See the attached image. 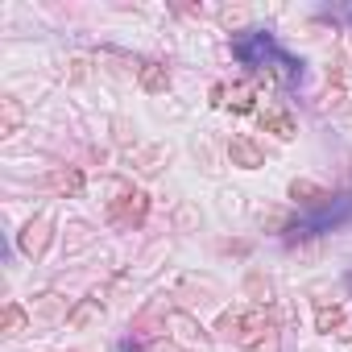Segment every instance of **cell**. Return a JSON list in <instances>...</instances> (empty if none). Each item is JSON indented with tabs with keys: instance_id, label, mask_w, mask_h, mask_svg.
<instances>
[{
	"instance_id": "cell-13",
	"label": "cell",
	"mask_w": 352,
	"mask_h": 352,
	"mask_svg": "<svg viewBox=\"0 0 352 352\" xmlns=\"http://www.w3.org/2000/svg\"><path fill=\"white\" fill-rule=\"evenodd\" d=\"M344 327H348L344 307H340V302H331V307L319 302V311H315V331H319V336H340Z\"/></svg>"
},
{
	"instance_id": "cell-11",
	"label": "cell",
	"mask_w": 352,
	"mask_h": 352,
	"mask_svg": "<svg viewBox=\"0 0 352 352\" xmlns=\"http://www.w3.org/2000/svg\"><path fill=\"white\" fill-rule=\"evenodd\" d=\"M21 124H25V104L17 100V96H5L0 100V137H13V133H21Z\"/></svg>"
},
{
	"instance_id": "cell-2",
	"label": "cell",
	"mask_w": 352,
	"mask_h": 352,
	"mask_svg": "<svg viewBox=\"0 0 352 352\" xmlns=\"http://www.w3.org/2000/svg\"><path fill=\"white\" fill-rule=\"evenodd\" d=\"M145 216H149V195L145 191H129V195H120V199L108 204V220L116 228H137Z\"/></svg>"
},
{
	"instance_id": "cell-16",
	"label": "cell",
	"mask_w": 352,
	"mask_h": 352,
	"mask_svg": "<svg viewBox=\"0 0 352 352\" xmlns=\"http://www.w3.org/2000/svg\"><path fill=\"white\" fill-rule=\"evenodd\" d=\"M245 294L253 298V307H270V298H274V282H270L261 270H249V278H245Z\"/></svg>"
},
{
	"instance_id": "cell-6",
	"label": "cell",
	"mask_w": 352,
	"mask_h": 352,
	"mask_svg": "<svg viewBox=\"0 0 352 352\" xmlns=\"http://www.w3.org/2000/svg\"><path fill=\"white\" fill-rule=\"evenodd\" d=\"M286 195L298 204V208H307V212H327L331 204H336V195L331 191H323L319 183H311V179H294L290 187H286Z\"/></svg>"
},
{
	"instance_id": "cell-24",
	"label": "cell",
	"mask_w": 352,
	"mask_h": 352,
	"mask_svg": "<svg viewBox=\"0 0 352 352\" xmlns=\"http://www.w3.org/2000/svg\"><path fill=\"white\" fill-rule=\"evenodd\" d=\"M195 220H199V216H195V208H179V224H183V228H187V224H195Z\"/></svg>"
},
{
	"instance_id": "cell-8",
	"label": "cell",
	"mask_w": 352,
	"mask_h": 352,
	"mask_svg": "<svg viewBox=\"0 0 352 352\" xmlns=\"http://www.w3.org/2000/svg\"><path fill=\"white\" fill-rule=\"evenodd\" d=\"M261 129H265V133H274L278 141H294V137H298L294 116H290V112H282V108H265V112H261Z\"/></svg>"
},
{
	"instance_id": "cell-21",
	"label": "cell",
	"mask_w": 352,
	"mask_h": 352,
	"mask_svg": "<svg viewBox=\"0 0 352 352\" xmlns=\"http://www.w3.org/2000/svg\"><path fill=\"white\" fill-rule=\"evenodd\" d=\"M87 71H91V63H87L83 54L67 58V83H83V79H87Z\"/></svg>"
},
{
	"instance_id": "cell-27",
	"label": "cell",
	"mask_w": 352,
	"mask_h": 352,
	"mask_svg": "<svg viewBox=\"0 0 352 352\" xmlns=\"http://www.w3.org/2000/svg\"><path fill=\"white\" fill-rule=\"evenodd\" d=\"M348 120H352V112H348Z\"/></svg>"
},
{
	"instance_id": "cell-25",
	"label": "cell",
	"mask_w": 352,
	"mask_h": 352,
	"mask_svg": "<svg viewBox=\"0 0 352 352\" xmlns=\"http://www.w3.org/2000/svg\"><path fill=\"white\" fill-rule=\"evenodd\" d=\"M133 133H129V120H116V141H129Z\"/></svg>"
},
{
	"instance_id": "cell-20",
	"label": "cell",
	"mask_w": 352,
	"mask_h": 352,
	"mask_svg": "<svg viewBox=\"0 0 352 352\" xmlns=\"http://www.w3.org/2000/svg\"><path fill=\"white\" fill-rule=\"evenodd\" d=\"M67 232H71V236H67V253H75V249H83V245H91V241H96V232H91L87 224H71Z\"/></svg>"
},
{
	"instance_id": "cell-28",
	"label": "cell",
	"mask_w": 352,
	"mask_h": 352,
	"mask_svg": "<svg viewBox=\"0 0 352 352\" xmlns=\"http://www.w3.org/2000/svg\"><path fill=\"white\" fill-rule=\"evenodd\" d=\"M174 352H179V348H174Z\"/></svg>"
},
{
	"instance_id": "cell-1",
	"label": "cell",
	"mask_w": 352,
	"mask_h": 352,
	"mask_svg": "<svg viewBox=\"0 0 352 352\" xmlns=\"http://www.w3.org/2000/svg\"><path fill=\"white\" fill-rule=\"evenodd\" d=\"M50 241H54V216H50V212H38V216L25 220V228L17 232V249H21L30 261H42L46 249H50Z\"/></svg>"
},
{
	"instance_id": "cell-3",
	"label": "cell",
	"mask_w": 352,
	"mask_h": 352,
	"mask_svg": "<svg viewBox=\"0 0 352 352\" xmlns=\"http://www.w3.org/2000/svg\"><path fill=\"white\" fill-rule=\"evenodd\" d=\"M42 187H46L54 199H79L83 187H87V179H83L79 166H54L46 179H42Z\"/></svg>"
},
{
	"instance_id": "cell-14",
	"label": "cell",
	"mask_w": 352,
	"mask_h": 352,
	"mask_svg": "<svg viewBox=\"0 0 352 352\" xmlns=\"http://www.w3.org/2000/svg\"><path fill=\"white\" fill-rule=\"evenodd\" d=\"M30 327V311L21 307V302H5V311H0V336H21Z\"/></svg>"
},
{
	"instance_id": "cell-23",
	"label": "cell",
	"mask_w": 352,
	"mask_h": 352,
	"mask_svg": "<svg viewBox=\"0 0 352 352\" xmlns=\"http://www.w3.org/2000/svg\"><path fill=\"white\" fill-rule=\"evenodd\" d=\"M245 17H249L245 9H224V13H220V21H224V25H245Z\"/></svg>"
},
{
	"instance_id": "cell-18",
	"label": "cell",
	"mask_w": 352,
	"mask_h": 352,
	"mask_svg": "<svg viewBox=\"0 0 352 352\" xmlns=\"http://www.w3.org/2000/svg\"><path fill=\"white\" fill-rule=\"evenodd\" d=\"M224 104H228L232 112H253V83H236Z\"/></svg>"
},
{
	"instance_id": "cell-7",
	"label": "cell",
	"mask_w": 352,
	"mask_h": 352,
	"mask_svg": "<svg viewBox=\"0 0 352 352\" xmlns=\"http://www.w3.org/2000/svg\"><path fill=\"white\" fill-rule=\"evenodd\" d=\"M137 83H141L145 96H166V91H170V67H166V63H141Z\"/></svg>"
},
{
	"instance_id": "cell-22",
	"label": "cell",
	"mask_w": 352,
	"mask_h": 352,
	"mask_svg": "<svg viewBox=\"0 0 352 352\" xmlns=\"http://www.w3.org/2000/svg\"><path fill=\"white\" fill-rule=\"evenodd\" d=\"M340 104H344V87H327L319 100V108H340Z\"/></svg>"
},
{
	"instance_id": "cell-19",
	"label": "cell",
	"mask_w": 352,
	"mask_h": 352,
	"mask_svg": "<svg viewBox=\"0 0 352 352\" xmlns=\"http://www.w3.org/2000/svg\"><path fill=\"white\" fill-rule=\"evenodd\" d=\"M261 228L265 232H286L290 228V212L286 208H265L261 212Z\"/></svg>"
},
{
	"instance_id": "cell-9",
	"label": "cell",
	"mask_w": 352,
	"mask_h": 352,
	"mask_svg": "<svg viewBox=\"0 0 352 352\" xmlns=\"http://www.w3.org/2000/svg\"><path fill=\"white\" fill-rule=\"evenodd\" d=\"M71 307H75V302H67L63 294L46 290V294H38V298H34L30 315H34V319H67V315H71Z\"/></svg>"
},
{
	"instance_id": "cell-4",
	"label": "cell",
	"mask_w": 352,
	"mask_h": 352,
	"mask_svg": "<svg viewBox=\"0 0 352 352\" xmlns=\"http://www.w3.org/2000/svg\"><path fill=\"white\" fill-rule=\"evenodd\" d=\"M265 340H274V315L270 307H245V327H241V348H261Z\"/></svg>"
},
{
	"instance_id": "cell-12",
	"label": "cell",
	"mask_w": 352,
	"mask_h": 352,
	"mask_svg": "<svg viewBox=\"0 0 352 352\" xmlns=\"http://www.w3.org/2000/svg\"><path fill=\"white\" fill-rule=\"evenodd\" d=\"M166 327H174V336L187 340V344H208V331H204L187 311H170V315H166Z\"/></svg>"
},
{
	"instance_id": "cell-15",
	"label": "cell",
	"mask_w": 352,
	"mask_h": 352,
	"mask_svg": "<svg viewBox=\"0 0 352 352\" xmlns=\"http://www.w3.org/2000/svg\"><path fill=\"white\" fill-rule=\"evenodd\" d=\"M241 327H245V307H228V311H220V319H216V336H220V340L236 344V340H241Z\"/></svg>"
},
{
	"instance_id": "cell-5",
	"label": "cell",
	"mask_w": 352,
	"mask_h": 352,
	"mask_svg": "<svg viewBox=\"0 0 352 352\" xmlns=\"http://www.w3.org/2000/svg\"><path fill=\"white\" fill-rule=\"evenodd\" d=\"M224 153H228V162H232L236 170H261V166H265V149H261L253 137H245V133H232L228 145H224Z\"/></svg>"
},
{
	"instance_id": "cell-10",
	"label": "cell",
	"mask_w": 352,
	"mask_h": 352,
	"mask_svg": "<svg viewBox=\"0 0 352 352\" xmlns=\"http://www.w3.org/2000/svg\"><path fill=\"white\" fill-rule=\"evenodd\" d=\"M104 319V307L96 302V298H79L75 307H71V315H67V327L71 331H87V327H96Z\"/></svg>"
},
{
	"instance_id": "cell-17",
	"label": "cell",
	"mask_w": 352,
	"mask_h": 352,
	"mask_svg": "<svg viewBox=\"0 0 352 352\" xmlns=\"http://www.w3.org/2000/svg\"><path fill=\"white\" fill-rule=\"evenodd\" d=\"M166 162H170V145H149V149H137V170L145 174V179H149V174H157Z\"/></svg>"
},
{
	"instance_id": "cell-26",
	"label": "cell",
	"mask_w": 352,
	"mask_h": 352,
	"mask_svg": "<svg viewBox=\"0 0 352 352\" xmlns=\"http://www.w3.org/2000/svg\"><path fill=\"white\" fill-rule=\"evenodd\" d=\"M83 352H96V348H83Z\"/></svg>"
}]
</instances>
